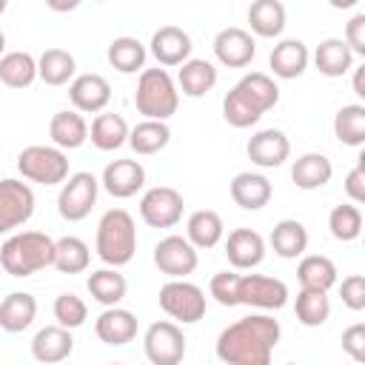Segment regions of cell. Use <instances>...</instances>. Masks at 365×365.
<instances>
[{
    "mask_svg": "<svg viewBox=\"0 0 365 365\" xmlns=\"http://www.w3.org/2000/svg\"><path fill=\"white\" fill-rule=\"evenodd\" d=\"M282 336V328L268 314H251L217 336V359L225 365H268Z\"/></svg>",
    "mask_w": 365,
    "mask_h": 365,
    "instance_id": "cell-1",
    "label": "cell"
},
{
    "mask_svg": "<svg viewBox=\"0 0 365 365\" xmlns=\"http://www.w3.org/2000/svg\"><path fill=\"white\" fill-rule=\"evenodd\" d=\"M54 262V240L43 231L11 234L0 248V265L11 277H31Z\"/></svg>",
    "mask_w": 365,
    "mask_h": 365,
    "instance_id": "cell-2",
    "label": "cell"
},
{
    "mask_svg": "<svg viewBox=\"0 0 365 365\" xmlns=\"http://www.w3.org/2000/svg\"><path fill=\"white\" fill-rule=\"evenodd\" d=\"M137 251V225L125 208H111L97 222V257L106 265H125Z\"/></svg>",
    "mask_w": 365,
    "mask_h": 365,
    "instance_id": "cell-3",
    "label": "cell"
},
{
    "mask_svg": "<svg viewBox=\"0 0 365 365\" xmlns=\"http://www.w3.org/2000/svg\"><path fill=\"white\" fill-rule=\"evenodd\" d=\"M134 106L145 120H168L171 114H177L180 91L171 74L165 68H145L137 80Z\"/></svg>",
    "mask_w": 365,
    "mask_h": 365,
    "instance_id": "cell-4",
    "label": "cell"
},
{
    "mask_svg": "<svg viewBox=\"0 0 365 365\" xmlns=\"http://www.w3.org/2000/svg\"><path fill=\"white\" fill-rule=\"evenodd\" d=\"M17 171L23 174V180L57 185L68 177V160L57 145H29L17 154Z\"/></svg>",
    "mask_w": 365,
    "mask_h": 365,
    "instance_id": "cell-5",
    "label": "cell"
},
{
    "mask_svg": "<svg viewBox=\"0 0 365 365\" xmlns=\"http://www.w3.org/2000/svg\"><path fill=\"white\" fill-rule=\"evenodd\" d=\"M160 308L171 319H177L182 325H194L205 317V294L200 285L185 282V277L171 279L160 288Z\"/></svg>",
    "mask_w": 365,
    "mask_h": 365,
    "instance_id": "cell-6",
    "label": "cell"
},
{
    "mask_svg": "<svg viewBox=\"0 0 365 365\" xmlns=\"http://www.w3.org/2000/svg\"><path fill=\"white\" fill-rule=\"evenodd\" d=\"M97 191H100V180L91 171H77L71 177L63 180V188L57 194V211L63 220L68 222H80L91 214L94 202H97Z\"/></svg>",
    "mask_w": 365,
    "mask_h": 365,
    "instance_id": "cell-7",
    "label": "cell"
},
{
    "mask_svg": "<svg viewBox=\"0 0 365 365\" xmlns=\"http://www.w3.org/2000/svg\"><path fill=\"white\" fill-rule=\"evenodd\" d=\"M143 348H145V359L151 365H177L185 356V334L177 322L160 319L151 322L145 336H143Z\"/></svg>",
    "mask_w": 365,
    "mask_h": 365,
    "instance_id": "cell-8",
    "label": "cell"
},
{
    "mask_svg": "<svg viewBox=\"0 0 365 365\" xmlns=\"http://www.w3.org/2000/svg\"><path fill=\"white\" fill-rule=\"evenodd\" d=\"M288 302V285L265 274H240L237 279V305H251L262 311H279Z\"/></svg>",
    "mask_w": 365,
    "mask_h": 365,
    "instance_id": "cell-9",
    "label": "cell"
},
{
    "mask_svg": "<svg viewBox=\"0 0 365 365\" xmlns=\"http://www.w3.org/2000/svg\"><path fill=\"white\" fill-rule=\"evenodd\" d=\"M34 214V191L23 180H0V234L26 225Z\"/></svg>",
    "mask_w": 365,
    "mask_h": 365,
    "instance_id": "cell-10",
    "label": "cell"
},
{
    "mask_svg": "<svg viewBox=\"0 0 365 365\" xmlns=\"http://www.w3.org/2000/svg\"><path fill=\"white\" fill-rule=\"evenodd\" d=\"M197 262H200V257H197V248L188 242V237L168 234L154 245V265L171 279H182V277L194 274Z\"/></svg>",
    "mask_w": 365,
    "mask_h": 365,
    "instance_id": "cell-11",
    "label": "cell"
},
{
    "mask_svg": "<svg viewBox=\"0 0 365 365\" xmlns=\"http://www.w3.org/2000/svg\"><path fill=\"white\" fill-rule=\"evenodd\" d=\"M182 194L171 185H157L143 194L140 200V217L151 228H171L182 217Z\"/></svg>",
    "mask_w": 365,
    "mask_h": 365,
    "instance_id": "cell-12",
    "label": "cell"
},
{
    "mask_svg": "<svg viewBox=\"0 0 365 365\" xmlns=\"http://www.w3.org/2000/svg\"><path fill=\"white\" fill-rule=\"evenodd\" d=\"M257 54V43L254 37L240 29V26H228L222 31H217L214 37V57L228 66V68H245Z\"/></svg>",
    "mask_w": 365,
    "mask_h": 365,
    "instance_id": "cell-13",
    "label": "cell"
},
{
    "mask_svg": "<svg viewBox=\"0 0 365 365\" xmlns=\"http://www.w3.org/2000/svg\"><path fill=\"white\" fill-rule=\"evenodd\" d=\"M68 100L80 114H97L111 100V86L103 74H80L68 86Z\"/></svg>",
    "mask_w": 365,
    "mask_h": 365,
    "instance_id": "cell-14",
    "label": "cell"
},
{
    "mask_svg": "<svg viewBox=\"0 0 365 365\" xmlns=\"http://www.w3.org/2000/svg\"><path fill=\"white\" fill-rule=\"evenodd\" d=\"M100 182L111 197L128 200L145 185V168L137 160H114V163H108L103 168V180Z\"/></svg>",
    "mask_w": 365,
    "mask_h": 365,
    "instance_id": "cell-15",
    "label": "cell"
},
{
    "mask_svg": "<svg viewBox=\"0 0 365 365\" xmlns=\"http://www.w3.org/2000/svg\"><path fill=\"white\" fill-rule=\"evenodd\" d=\"M248 160L259 168H277L288 160L291 143L279 128H262L248 140Z\"/></svg>",
    "mask_w": 365,
    "mask_h": 365,
    "instance_id": "cell-16",
    "label": "cell"
},
{
    "mask_svg": "<svg viewBox=\"0 0 365 365\" xmlns=\"http://www.w3.org/2000/svg\"><path fill=\"white\" fill-rule=\"evenodd\" d=\"M225 257L234 268H257L265 259V240L251 228H234L225 240Z\"/></svg>",
    "mask_w": 365,
    "mask_h": 365,
    "instance_id": "cell-17",
    "label": "cell"
},
{
    "mask_svg": "<svg viewBox=\"0 0 365 365\" xmlns=\"http://www.w3.org/2000/svg\"><path fill=\"white\" fill-rule=\"evenodd\" d=\"M94 331H97L100 342H106V345H128L137 336V317L131 311H125V308L108 305L97 317Z\"/></svg>",
    "mask_w": 365,
    "mask_h": 365,
    "instance_id": "cell-18",
    "label": "cell"
},
{
    "mask_svg": "<svg viewBox=\"0 0 365 365\" xmlns=\"http://www.w3.org/2000/svg\"><path fill=\"white\" fill-rule=\"evenodd\" d=\"M74 351V339H71V331L63 328V325H46L34 334L31 339V356L37 362H63L68 359Z\"/></svg>",
    "mask_w": 365,
    "mask_h": 365,
    "instance_id": "cell-19",
    "label": "cell"
},
{
    "mask_svg": "<svg viewBox=\"0 0 365 365\" xmlns=\"http://www.w3.org/2000/svg\"><path fill=\"white\" fill-rule=\"evenodd\" d=\"M151 54L160 66H180L191 57V37L180 26H163L151 37Z\"/></svg>",
    "mask_w": 365,
    "mask_h": 365,
    "instance_id": "cell-20",
    "label": "cell"
},
{
    "mask_svg": "<svg viewBox=\"0 0 365 365\" xmlns=\"http://www.w3.org/2000/svg\"><path fill=\"white\" fill-rule=\"evenodd\" d=\"M271 194H274V188H271L268 177H262V174L240 171L231 180V200L245 211H259L262 205L271 202Z\"/></svg>",
    "mask_w": 365,
    "mask_h": 365,
    "instance_id": "cell-21",
    "label": "cell"
},
{
    "mask_svg": "<svg viewBox=\"0 0 365 365\" xmlns=\"http://www.w3.org/2000/svg\"><path fill=\"white\" fill-rule=\"evenodd\" d=\"M308 60H311L308 46L302 40H297V37H288V40H279L274 46V51H271V71L277 77H282V80H294V77H299L308 68Z\"/></svg>",
    "mask_w": 365,
    "mask_h": 365,
    "instance_id": "cell-22",
    "label": "cell"
},
{
    "mask_svg": "<svg viewBox=\"0 0 365 365\" xmlns=\"http://www.w3.org/2000/svg\"><path fill=\"white\" fill-rule=\"evenodd\" d=\"M48 137L63 151L80 148L88 140V123L77 108L74 111H57L51 117V123H48Z\"/></svg>",
    "mask_w": 365,
    "mask_h": 365,
    "instance_id": "cell-23",
    "label": "cell"
},
{
    "mask_svg": "<svg viewBox=\"0 0 365 365\" xmlns=\"http://www.w3.org/2000/svg\"><path fill=\"white\" fill-rule=\"evenodd\" d=\"M234 91H237L251 108H257L259 114L271 111V108L279 103V88H277V83H274L268 74H262V71L245 74V77L234 86Z\"/></svg>",
    "mask_w": 365,
    "mask_h": 365,
    "instance_id": "cell-24",
    "label": "cell"
},
{
    "mask_svg": "<svg viewBox=\"0 0 365 365\" xmlns=\"http://www.w3.org/2000/svg\"><path fill=\"white\" fill-rule=\"evenodd\" d=\"M334 177V165L325 154H317V151H308L302 157L294 160L291 165V180L297 182V188L302 191H314V188H322L325 182H331Z\"/></svg>",
    "mask_w": 365,
    "mask_h": 365,
    "instance_id": "cell-25",
    "label": "cell"
},
{
    "mask_svg": "<svg viewBox=\"0 0 365 365\" xmlns=\"http://www.w3.org/2000/svg\"><path fill=\"white\" fill-rule=\"evenodd\" d=\"M37 317V299L26 291H11L0 302V328L9 334L26 331Z\"/></svg>",
    "mask_w": 365,
    "mask_h": 365,
    "instance_id": "cell-26",
    "label": "cell"
},
{
    "mask_svg": "<svg viewBox=\"0 0 365 365\" xmlns=\"http://www.w3.org/2000/svg\"><path fill=\"white\" fill-rule=\"evenodd\" d=\"M314 66L325 77H342L354 68V51L345 46L342 37H325L314 51Z\"/></svg>",
    "mask_w": 365,
    "mask_h": 365,
    "instance_id": "cell-27",
    "label": "cell"
},
{
    "mask_svg": "<svg viewBox=\"0 0 365 365\" xmlns=\"http://www.w3.org/2000/svg\"><path fill=\"white\" fill-rule=\"evenodd\" d=\"M88 140H91L94 148H100V151H114V148H120V145L128 140V123H125V117H123V114H114V111L97 114L94 123H91Z\"/></svg>",
    "mask_w": 365,
    "mask_h": 365,
    "instance_id": "cell-28",
    "label": "cell"
},
{
    "mask_svg": "<svg viewBox=\"0 0 365 365\" xmlns=\"http://www.w3.org/2000/svg\"><path fill=\"white\" fill-rule=\"evenodd\" d=\"M225 234V225H222V217L211 208H202V211H194L188 217V225H185V237L194 248H214Z\"/></svg>",
    "mask_w": 365,
    "mask_h": 365,
    "instance_id": "cell-29",
    "label": "cell"
},
{
    "mask_svg": "<svg viewBox=\"0 0 365 365\" xmlns=\"http://www.w3.org/2000/svg\"><path fill=\"white\" fill-rule=\"evenodd\" d=\"M271 248L282 259H297L308 248V231L299 220H279L271 231Z\"/></svg>",
    "mask_w": 365,
    "mask_h": 365,
    "instance_id": "cell-30",
    "label": "cell"
},
{
    "mask_svg": "<svg viewBox=\"0 0 365 365\" xmlns=\"http://www.w3.org/2000/svg\"><path fill=\"white\" fill-rule=\"evenodd\" d=\"M182 68H180V74H177V83H180V88H182V94H188V97H202V94H208L214 86H217V68H214V63H208V60H185V63H180Z\"/></svg>",
    "mask_w": 365,
    "mask_h": 365,
    "instance_id": "cell-31",
    "label": "cell"
},
{
    "mask_svg": "<svg viewBox=\"0 0 365 365\" xmlns=\"http://www.w3.org/2000/svg\"><path fill=\"white\" fill-rule=\"evenodd\" d=\"M248 23L257 37H279L285 29V6L279 0H254L248 9Z\"/></svg>",
    "mask_w": 365,
    "mask_h": 365,
    "instance_id": "cell-32",
    "label": "cell"
},
{
    "mask_svg": "<svg viewBox=\"0 0 365 365\" xmlns=\"http://www.w3.org/2000/svg\"><path fill=\"white\" fill-rule=\"evenodd\" d=\"M171 140V128L165 125V120H143L134 128H128V145L134 148V154H157L168 145Z\"/></svg>",
    "mask_w": 365,
    "mask_h": 365,
    "instance_id": "cell-33",
    "label": "cell"
},
{
    "mask_svg": "<svg viewBox=\"0 0 365 365\" xmlns=\"http://www.w3.org/2000/svg\"><path fill=\"white\" fill-rule=\"evenodd\" d=\"M37 80V60L29 51H9L0 57V83L9 88H29Z\"/></svg>",
    "mask_w": 365,
    "mask_h": 365,
    "instance_id": "cell-34",
    "label": "cell"
},
{
    "mask_svg": "<svg viewBox=\"0 0 365 365\" xmlns=\"http://www.w3.org/2000/svg\"><path fill=\"white\" fill-rule=\"evenodd\" d=\"M88 294L100 302V305H117L123 297H125V291H128V282H125V277L111 265V268H100V271H91V277H88Z\"/></svg>",
    "mask_w": 365,
    "mask_h": 365,
    "instance_id": "cell-35",
    "label": "cell"
},
{
    "mask_svg": "<svg viewBox=\"0 0 365 365\" xmlns=\"http://www.w3.org/2000/svg\"><path fill=\"white\" fill-rule=\"evenodd\" d=\"M74 68L77 63L66 48H46L37 60V77L46 86H66L74 77Z\"/></svg>",
    "mask_w": 365,
    "mask_h": 365,
    "instance_id": "cell-36",
    "label": "cell"
},
{
    "mask_svg": "<svg viewBox=\"0 0 365 365\" xmlns=\"http://www.w3.org/2000/svg\"><path fill=\"white\" fill-rule=\"evenodd\" d=\"M91 262V251L80 237H60L54 240V268L63 274H83Z\"/></svg>",
    "mask_w": 365,
    "mask_h": 365,
    "instance_id": "cell-37",
    "label": "cell"
},
{
    "mask_svg": "<svg viewBox=\"0 0 365 365\" xmlns=\"http://www.w3.org/2000/svg\"><path fill=\"white\" fill-rule=\"evenodd\" d=\"M297 279H299L302 288L331 291L336 285V265L328 257H319V254L302 257V262L297 265Z\"/></svg>",
    "mask_w": 365,
    "mask_h": 365,
    "instance_id": "cell-38",
    "label": "cell"
},
{
    "mask_svg": "<svg viewBox=\"0 0 365 365\" xmlns=\"http://www.w3.org/2000/svg\"><path fill=\"white\" fill-rule=\"evenodd\" d=\"M106 57L120 74H134L145 66V46L137 37H114L108 43Z\"/></svg>",
    "mask_w": 365,
    "mask_h": 365,
    "instance_id": "cell-39",
    "label": "cell"
},
{
    "mask_svg": "<svg viewBox=\"0 0 365 365\" xmlns=\"http://www.w3.org/2000/svg\"><path fill=\"white\" fill-rule=\"evenodd\" d=\"M297 319L305 328H319L328 317H331V299L328 291H317V288H299L297 302H294Z\"/></svg>",
    "mask_w": 365,
    "mask_h": 365,
    "instance_id": "cell-40",
    "label": "cell"
},
{
    "mask_svg": "<svg viewBox=\"0 0 365 365\" xmlns=\"http://www.w3.org/2000/svg\"><path fill=\"white\" fill-rule=\"evenodd\" d=\"M334 134L342 145H362L365 143V106L351 103L342 106L334 117Z\"/></svg>",
    "mask_w": 365,
    "mask_h": 365,
    "instance_id": "cell-41",
    "label": "cell"
},
{
    "mask_svg": "<svg viewBox=\"0 0 365 365\" xmlns=\"http://www.w3.org/2000/svg\"><path fill=\"white\" fill-rule=\"evenodd\" d=\"M328 228H331L334 240H339V242L356 240L362 234V211L356 208V202L354 205L351 202L348 205H336L331 211V217H328Z\"/></svg>",
    "mask_w": 365,
    "mask_h": 365,
    "instance_id": "cell-42",
    "label": "cell"
},
{
    "mask_svg": "<svg viewBox=\"0 0 365 365\" xmlns=\"http://www.w3.org/2000/svg\"><path fill=\"white\" fill-rule=\"evenodd\" d=\"M86 317H88V305L77 297V294H60L57 299H54V319H57V325H63V328H80L83 322H86Z\"/></svg>",
    "mask_w": 365,
    "mask_h": 365,
    "instance_id": "cell-43",
    "label": "cell"
},
{
    "mask_svg": "<svg viewBox=\"0 0 365 365\" xmlns=\"http://www.w3.org/2000/svg\"><path fill=\"white\" fill-rule=\"evenodd\" d=\"M222 117H225V123L228 125H234V128H248V125H254V123H259V111L257 108H251L234 88L225 94V100H222Z\"/></svg>",
    "mask_w": 365,
    "mask_h": 365,
    "instance_id": "cell-44",
    "label": "cell"
},
{
    "mask_svg": "<svg viewBox=\"0 0 365 365\" xmlns=\"http://www.w3.org/2000/svg\"><path fill=\"white\" fill-rule=\"evenodd\" d=\"M237 279H240V274H234V271H220V274H214L211 277V297L220 302V305H225V308H234L237 305Z\"/></svg>",
    "mask_w": 365,
    "mask_h": 365,
    "instance_id": "cell-45",
    "label": "cell"
},
{
    "mask_svg": "<svg viewBox=\"0 0 365 365\" xmlns=\"http://www.w3.org/2000/svg\"><path fill=\"white\" fill-rule=\"evenodd\" d=\"M339 297H342V305H345V308L362 311V308H365V277H362V274L345 277L342 285H339Z\"/></svg>",
    "mask_w": 365,
    "mask_h": 365,
    "instance_id": "cell-46",
    "label": "cell"
},
{
    "mask_svg": "<svg viewBox=\"0 0 365 365\" xmlns=\"http://www.w3.org/2000/svg\"><path fill=\"white\" fill-rule=\"evenodd\" d=\"M342 351L354 362H365V325L362 322H354L351 328L342 331Z\"/></svg>",
    "mask_w": 365,
    "mask_h": 365,
    "instance_id": "cell-47",
    "label": "cell"
},
{
    "mask_svg": "<svg viewBox=\"0 0 365 365\" xmlns=\"http://www.w3.org/2000/svg\"><path fill=\"white\" fill-rule=\"evenodd\" d=\"M345 46L354 51V54H362L365 57V14H354L345 26Z\"/></svg>",
    "mask_w": 365,
    "mask_h": 365,
    "instance_id": "cell-48",
    "label": "cell"
},
{
    "mask_svg": "<svg viewBox=\"0 0 365 365\" xmlns=\"http://www.w3.org/2000/svg\"><path fill=\"white\" fill-rule=\"evenodd\" d=\"M345 194L359 205V202H365V157H359V163L348 171V177H345Z\"/></svg>",
    "mask_w": 365,
    "mask_h": 365,
    "instance_id": "cell-49",
    "label": "cell"
},
{
    "mask_svg": "<svg viewBox=\"0 0 365 365\" xmlns=\"http://www.w3.org/2000/svg\"><path fill=\"white\" fill-rule=\"evenodd\" d=\"M80 3H83V0H46V6H48L51 11H57V14H63V11H74Z\"/></svg>",
    "mask_w": 365,
    "mask_h": 365,
    "instance_id": "cell-50",
    "label": "cell"
},
{
    "mask_svg": "<svg viewBox=\"0 0 365 365\" xmlns=\"http://www.w3.org/2000/svg\"><path fill=\"white\" fill-rule=\"evenodd\" d=\"M354 94L356 97H365V66H359L354 71Z\"/></svg>",
    "mask_w": 365,
    "mask_h": 365,
    "instance_id": "cell-51",
    "label": "cell"
},
{
    "mask_svg": "<svg viewBox=\"0 0 365 365\" xmlns=\"http://www.w3.org/2000/svg\"><path fill=\"white\" fill-rule=\"evenodd\" d=\"M328 3H331L334 9H339V11H342V9H354L359 0H328Z\"/></svg>",
    "mask_w": 365,
    "mask_h": 365,
    "instance_id": "cell-52",
    "label": "cell"
},
{
    "mask_svg": "<svg viewBox=\"0 0 365 365\" xmlns=\"http://www.w3.org/2000/svg\"><path fill=\"white\" fill-rule=\"evenodd\" d=\"M3 48H6V34L0 31V54H3Z\"/></svg>",
    "mask_w": 365,
    "mask_h": 365,
    "instance_id": "cell-53",
    "label": "cell"
},
{
    "mask_svg": "<svg viewBox=\"0 0 365 365\" xmlns=\"http://www.w3.org/2000/svg\"><path fill=\"white\" fill-rule=\"evenodd\" d=\"M6 6H9V0H0V14L6 11Z\"/></svg>",
    "mask_w": 365,
    "mask_h": 365,
    "instance_id": "cell-54",
    "label": "cell"
},
{
    "mask_svg": "<svg viewBox=\"0 0 365 365\" xmlns=\"http://www.w3.org/2000/svg\"><path fill=\"white\" fill-rule=\"evenodd\" d=\"M100 3H103V0H100Z\"/></svg>",
    "mask_w": 365,
    "mask_h": 365,
    "instance_id": "cell-55",
    "label": "cell"
}]
</instances>
